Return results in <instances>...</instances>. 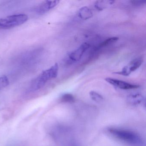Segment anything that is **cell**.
<instances>
[{
    "label": "cell",
    "mask_w": 146,
    "mask_h": 146,
    "mask_svg": "<svg viewBox=\"0 0 146 146\" xmlns=\"http://www.w3.org/2000/svg\"><path fill=\"white\" fill-rule=\"evenodd\" d=\"M108 131L113 137L132 146H141L142 138L136 132L129 130L119 128H110Z\"/></svg>",
    "instance_id": "obj_1"
},
{
    "label": "cell",
    "mask_w": 146,
    "mask_h": 146,
    "mask_svg": "<svg viewBox=\"0 0 146 146\" xmlns=\"http://www.w3.org/2000/svg\"><path fill=\"white\" fill-rule=\"evenodd\" d=\"M58 70V65L57 63H56L49 69L42 72L33 83L31 88L32 90H36L40 89L44 86L48 80L57 77Z\"/></svg>",
    "instance_id": "obj_2"
},
{
    "label": "cell",
    "mask_w": 146,
    "mask_h": 146,
    "mask_svg": "<svg viewBox=\"0 0 146 146\" xmlns=\"http://www.w3.org/2000/svg\"><path fill=\"white\" fill-rule=\"evenodd\" d=\"M28 19V16L24 14H15L0 19V29H7L19 26L27 22Z\"/></svg>",
    "instance_id": "obj_3"
},
{
    "label": "cell",
    "mask_w": 146,
    "mask_h": 146,
    "mask_svg": "<svg viewBox=\"0 0 146 146\" xmlns=\"http://www.w3.org/2000/svg\"><path fill=\"white\" fill-rule=\"evenodd\" d=\"M143 62L142 58L138 57L131 61L128 65L125 66L119 72H114L115 74L123 76H129L131 72L136 70L141 65Z\"/></svg>",
    "instance_id": "obj_4"
},
{
    "label": "cell",
    "mask_w": 146,
    "mask_h": 146,
    "mask_svg": "<svg viewBox=\"0 0 146 146\" xmlns=\"http://www.w3.org/2000/svg\"><path fill=\"white\" fill-rule=\"evenodd\" d=\"M105 80L111 85H113L116 88L120 89H135L138 88H139V85L129 83L127 82L118 80L116 78H105Z\"/></svg>",
    "instance_id": "obj_5"
},
{
    "label": "cell",
    "mask_w": 146,
    "mask_h": 146,
    "mask_svg": "<svg viewBox=\"0 0 146 146\" xmlns=\"http://www.w3.org/2000/svg\"><path fill=\"white\" fill-rule=\"evenodd\" d=\"M90 45L87 42L82 44L79 47L69 54V58L72 61L77 62L82 58L85 52L89 48Z\"/></svg>",
    "instance_id": "obj_6"
},
{
    "label": "cell",
    "mask_w": 146,
    "mask_h": 146,
    "mask_svg": "<svg viewBox=\"0 0 146 146\" xmlns=\"http://www.w3.org/2000/svg\"><path fill=\"white\" fill-rule=\"evenodd\" d=\"M59 1H46L38 6L36 11L40 14L46 13L54 8L59 3Z\"/></svg>",
    "instance_id": "obj_7"
},
{
    "label": "cell",
    "mask_w": 146,
    "mask_h": 146,
    "mask_svg": "<svg viewBox=\"0 0 146 146\" xmlns=\"http://www.w3.org/2000/svg\"><path fill=\"white\" fill-rule=\"evenodd\" d=\"M93 16L92 11L88 7H83L78 11V17L84 20H88Z\"/></svg>",
    "instance_id": "obj_8"
},
{
    "label": "cell",
    "mask_w": 146,
    "mask_h": 146,
    "mask_svg": "<svg viewBox=\"0 0 146 146\" xmlns=\"http://www.w3.org/2000/svg\"><path fill=\"white\" fill-rule=\"evenodd\" d=\"M143 96L140 94H134L128 96L127 101L129 104L136 105L140 104L143 100Z\"/></svg>",
    "instance_id": "obj_9"
},
{
    "label": "cell",
    "mask_w": 146,
    "mask_h": 146,
    "mask_svg": "<svg viewBox=\"0 0 146 146\" xmlns=\"http://www.w3.org/2000/svg\"><path fill=\"white\" fill-rule=\"evenodd\" d=\"M114 2L113 1H98L95 3L94 7L98 11H101L111 5Z\"/></svg>",
    "instance_id": "obj_10"
},
{
    "label": "cell",
    "mask_w": 146,
    "mask_h": 146,
    "mask_svg": "<svg viewBox=\"0 0 146 146\" xmlns=\"http://www.w3.org/2000/svg\"><path fill=\"white\" fill-rule=\"evenodd\" d=\"M118 40V37H116V36L110 37V38L106 39V40H105L104 41L101 42V43L99 45V48H101L104 47L108 46V45H111V44H113V43L116 42Z\"/></svg>",
    "instance_id": "obj_11"
},
{
    "label": "cell",
    "mask_w": 146,
    "mask_h": 146,
    "mask_svg": "<svg viewBox=\"0 0 146 146\" xmlns=\"http://www.w3.org/2000/svg\"><path fill=\"white\" fill-rule=\"evenodd\" d=\"M60 100L61 102L65 103H71L74 102L75 98L71 94H65L60 97Z\"/></svg>",
    "instance_id": "obj_12"
},
{
    "label": "cell",
    "mask_w": 146,
    "mask_h": 146,
    "mask_svg": "<svg viewBox=\"0 0 146 146\" xmlns=\"http://www.w3.org/2000/svg\"><path fill=\"white\" fill-rule=\"evenodd\" d=\"M90 96L91 99L94 101L96 102H100L103 100V97H102V96L100 94L96 91H90Z\"/></svg>",
    "instance_id": "obj_13"
},
{
    "label": "cell",
    "mask_w": 146,
    "mask_h": 146,
    "mask_svg": "<svg viewBox=\"0 0 146 146\" xmlns=\"http://www.w3.org/2000/svg\"><path fill=\"white\" fill-rule=\"evenodd\" d=\"M9 84V80L7 77L5 76L0 77V90L8 86Z\"/></svg>",
    "instance_id": "obj_14"
},
{
    "label": "cell",
    "mask_w": 146,
    "mask_h": 146,
    "mask_svg": "<svg viewBox=\"0 0 146 146\" xmlns=\"http://www.w3.org/2000/svg\"><path fill=\"white\" fill-rule=\"evenodd\" d=\"M131 3L135 6H140L145 4L146 1H131Z\"/></svg>",
    "instance_id": "obj_15"
},
{
    "label": "cell",
    "mask_w": 146,
    "mask_h": 146,
    "mask_svg": "<svg viewBox=\"0 0 146 146\" xmlns=\"http://www.w3.org/2000/svg\"><path fill=\"white\" fill-rule=\"evenodd\" d=\"M69 146H78V145L77 144V143H75V142L74 141H71L70 142V145Z\"/></svg>",
    "instance_id": "obj_16"
}]
</instances>
